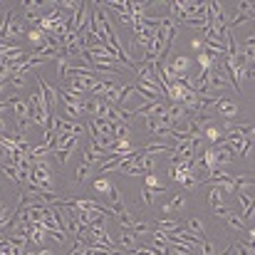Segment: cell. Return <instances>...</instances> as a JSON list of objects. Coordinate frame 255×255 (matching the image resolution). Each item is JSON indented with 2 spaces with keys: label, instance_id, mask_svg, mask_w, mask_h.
<instances>
[{
  "label": "cell",
  "instance_id": "cb8c5ba5",
  "mask_svg": "<svg viewBox=\"0 0 255 255\" xmlns=\"http://www.w3.org/2000/svg\"><path fill=\"white\" fill-rule=\"evenodd\" d=\"M131 233H134V235H151V225L144 223V220H136L134 228H131Z\"/></svg>",
  "mask_w": 255,
  "mask_h": 255
},
{
  "label": "cell",
  "instance_id": "7402d4cb",
  "mask_svg": "<svg viewBox=\"0 0 255 255\" xmlns=\"http://www.w3.org/2000/svg\"><path fill=\"white\" fill-rule=\"evenodd\" d=\"M92 186H94V191H97V193H107V196H109V191L114 188L109 178H94V183H92Z\"/></svg>",
  "mask_w": 255,
  "mask_h": 255
},
{
  "label": "cell",
  "instance_id": "f1b7e54d",
  "mask_svg": "<svg viewBox=\"0 0 255 255\" xmlns=\"http://www.w3.org/2000/svg\"><path fill=\"white\" fill-rule=\"evenodd\" d=\"M89 248V243L87 240H75V248H72V253L70 255H85V250Z\"/></svg>",
  "mask_w": 255,
  "mask_h": 255
},
{
  "label": "cell",
  "instance_id": "277c9868",
  "mask_svg": "<svg viewBox=\"0 0 255 255\" xmlns=\"http://www.w3.org/2000/svg\"><path fill=\"white\" fill-rule=\"evenodd\" d=\"M25 33V25H23V18H18V13L13 15V20H10V25H8V35H5V42H13V40H18L20 35Z\"/></svg>",
  "mask_w": 255,
  "mask_h": 255
},
{
  "label": "cell",
  "instance_id": "d4e9b609",
  "mask_svg": "<svg viewBox=\"0 0 255 255\" xmlns=\"http://www.w3.org/2000/svg\"><path fill=\"white\" fill-rule=\"evenodd\" d=\"M47 238H52V240H57V245H65L67 240H70V235L62 230V228H57V230H50L47 233Z\"/></svg>",
  "mask_w": 255,
  "mask_h": 255
},
{
  "label": "cell",
  "instance_id": "8992f818",
  "mask_svg": "<svg viewBox=\"0 0 255 255\" xmlns=\"http://www.w3.org/2000/svg\"><path fill=\"white\" fill-rule=\"evenodd\" d=\"M156 230H161L166 235H173V233H181L183 228L176 218H161V220H156Z\"/></svg>",
  "mask_w": 255,
  "mask_h": 255
},
{
  "label": "cell",
  "instance_id": "44dd1931",
  "mask_svg": "<svg viewBox=\"0 0 255 255\" xmlns=\"http://www.w3.org/2000/svg\"><path fill=\"white\" fill-rule=\"evenodd\" d=\"M235 178V188L243 191L245 186H255V176L253 173H243V176H233Z\"/></svg>",
  "mask_w": 255,
  "mask_h": 255
},
{
  "label": "cell",
  "instance_id": "836d02e7",
  "mask_svg": "<svg viewBox=\"0 0 255 255\" xmlns=\"http://www.w3.org/2000/svg\"><path fill=\"white\" fill-rule=\"evenodd\" d=\"M35 255H55L50 248H40V250H35Z\"/></svg>",
  "mask_w": 255,
  "mask_h": 255
},
{
  "label": "cell",
  "instance_id": "5bb4252c",
  "mask_svg": "<svg viewBox=\"0 0 255 255\" xmlns=\"http://www.w3.org/2000/svg\"><path fill=\"white\" fill-rule=\"evenodd\" d=\"M89 173H92V166H89L87 161H82V164L77 166V173H75V186L80 188V186L85 183V178H87Z\"/></svg>",
  "mask_w": 255,
  "mask_h": 255
},
{
  "label": "cell",
  "instance_id": "8fae6325",
  "mask_svg": "<svg viewBox=\"0 0 255 255\" xmlns=\"http://www.w3.org/2000/svg\"><path fill=\"white\" fill-rule=\"evenodd\" d=\"M144 186H146L149 191H154V193H164V191L169 188L166 183H161V181L156 178V173H146V183H144Z\"/></svg>",
  "mask_w": 255,
  "mask_h": 255
},
{
  "label": "cell",
  "instance_id": "4316f807",
  "mask_svg": "<svg viewBox=\"0 0 255 255\" xmlns=\"http://www.w3.org/2000/svg\"><path fill=\"white\" fill-rule=\"evenodd\" d=\"M213 213H215L218 218H223V220H228V218H230V213H233V208H228L225 203H220V206H213Z\"/></svg>",
  "mask_w": 255,
  "mask_h": 255
},
{
  "label": "cell",
  "instance_id": "e0dca14e",
  "mask_svg": "<svg viewBox=\"0 0 255 255\" xmlns=\"http://www.w3.org/2000/svg\"><path fill=\"white\" fill-rule=\"evenodd\" d=\"M13 15H15V10H13V8H8V10H5V15H3V20H0V40H3V42H5V35H8V25H10Z\"/></svg>",
  "mask_w": 255,
  "mask_h": 255
},
{
  "label": "cell",
  "instance_id": "9a60e30c",
  "mask_svg": "<svg viewBox=\"0 0 255 255\" xmlns=\"http://www.w3.org/2000/svg\"><path fill=\"white\" fill-rule=\"evenodd\" d=\"M114 218H117V223H119L124 230H131V228H134V223H136V220H134V215H131L129 211H122V213H117Z\"/></svg>",
  "mask_w": 255,
  "mask_h": 255
},
{
  "label": "cell",
  "instance_id": "7c38bea8",
  "mask_svg": "<svg viewBox=\"0 0 255 255\" xmlns=\"http://www.w3.org/2000/svg\"><path fill=\"white\" fill-rule=\"evenodd\" d=\"M183 208H186V196H181V193H178V196H173V198H171L169 203H164V211H166V213H173V211H183Z\"/></svg>",
  "mask_w": 255,
  "mask_h": 255
},
{
  "label": "cell",
  "instance_id": "6da1fadb",
  "mask_svg": "<svg viewBox=\"0 0 255 255\" xmlns=\"http://www.w3.org/2000/svg\"><path fill=\"white\" fill-rule=\"evenodd\" d=\"M38 89L42 92V97H45V104H47V114H55V107H57V99H60V94H57V89L52 87V85H47V80L40 75L38 77Z\"/></svg>",
  "mask_w": 255,
  "mask_h": 255
},
{
  "label": "cell",
  "instance_id": "5b68a950",
  "mask_svg": "<svg viewBox=\"0 0 255 255\" xmlns=\"http://www.w3.org/2000/svg\"><path fill=\"white\" fill-rule=\"evenodd\" d=\"M235 196H238V201H240L243 218H245V220H248V218H253V213H255V198H253V196H248L245 191H238Z\"/></svg>",
  "mask_w": 255,
  "mask_h": 255
},
{
  "label": "cell",
  "instance_id": "d6986e66",
  "mask_svg": "<svg viewBox=\"0 0 255 255\" xmlns=\"http://www.w3.org/2000/svg\"><path fill=\"white\" fill-rule=\"evenodd\" d=\"M13 114H15V122H18V119H25V117H28V102L15 99V102H13Z\"/></svg>",
  "mask_w": 255,
  "mask_h": 255
},
{
  "label": "cell",
  "instance_id": "4fadbf2b",
  "mask_svg": "<svg viewBox=\"0 0 255 255\" xmlns=\"http://www.w3.org/2000/svg\"><path fill=\"white\" fill-rule=\"evenodd\" d=\"M72 151H77V146H65V149H57V151L52 154V159H55V161H57L60 166H65V164L70 161Z\"/></svg>",
  "mask_w": 255,
  "mask_h": 255
},
{
  "label": "cell",
  "instance_id": "e575fe53",
  "mask_svg": "<svg viewBox=\"0 0 255 255\" xmlns=\"http://www.w3.org/2000/svg\"><path fill=\"white\" fill-rule=\"evenodd\" d=\"M85 255H94V250H92V248H87V250H85Z\"/></svg>",
  "mask_w": 255,
  "mask_h": 255
},
{
  "label": "cell",
  "instance_id": "d6a6232c",
  "mask_svg": "<svg viewBox=\"0 0 255 255\" xmlns=\"http://www.w3.org/2000/svg\"><path fill=\"white\" fill-rule=\"evenodd\" d=\"M245 77L255 80V65H248V70H245Z\"/></svg>",
  "mask_w": 255,
  "mask_h": 255
},
{
  "label": "cell",
  "instance_id": "ac0fdd59",
  "mask_svg": "<svg viewBox=\"0 0 255 255\" xmlns=\"http://www.w3.org/2000/svg\"><path fill=\"white\" fill-rule=\"evenodd\" d=\"M223 191H220V186H211V191H208V203H211V208L213 206H220L223 203Z\"/></svg>",
  "mask_w": 255,
  "mask_h": 255
},
{
  "label": "cell",
  "instance_id": "2e32d148",
  "mask_svg": "<svg viewBox=\"0 0 255 255\" xmlns=\"http://www.w3.org/2000/svg\"><path fill=\"white\" fill-rule=\"evenodd\" d=\"M243 55H245V60H248L250 65H255V35H250V38L245 40V45H243Z\"/></svg>",
  "mask_w": 255,
  "mask_h": 255
},
{
  "label": "cell",
  "instance_id": "83f0119b",
  "mask_svg": "<svg viewBox=\"0 0 255 255\" xmlns=\"http://www.w3.org/2000/svg\"><path fill=\"white\" fill-rule=\"evenodd\" d=\"M198 186H201V181H198L193 173H188V176H186V181H183V188H186V191H196Z\"/></svg>",
  "mask_w": 255,
  "mask_h": 255
},
{
  "label": "cell",
  "instance_id": "484cf974",
  "mask_svg": "<svg viewBox=\"0 0 255 255\" xmlns=\"http://www.w3.org/2000/svg\"><path fill=\"white\" fill-rule=\"evenodd\" d=\"M25 82H28V75H13L8 85H10L13 89H23V87H25Z\"/></svg>",
  "mask_w": 255,
  "mask_h": 255
},
{
  "label": "cell",
  "instance_id": "1f68e13d",
  "mask_svg": "<svg viewBox=\"0 0 255 255\" xmlns=\"http://www.w3.org/2000/svg\"><path fill=\"white\" fill-rule=\"evenodd\" d=\"M201 253H203V255H215V250H213V243L203 240V243H201Z\"/></svg>",
  "mask_w": 255,
  "mask_h": 255
},
{
  "label": "cell",
  "instance_id": "ffe728a7",
  "mask_svg": "<svg viewBox=\"0 0 255 255\" xmlns=\"http://www.w3.org/2000/svg\"><path fill=\"white\" fill-rule=\"evenodd\" d=\"M230 228H235V230H248V223H245V218L243 215H238V213H230V218L225 220Z\"/></svg>",
  "mask_w": 255,
  "mask_h": 255
},
{
  "label": "cell",
  "instance_id": "9c48e42d",
  "mask_svg": "<svg viewBox=\"0 0 255 255\" xmlns=\"http://www.w3.org/2000/svg\"><path fill=\"white\" fill-rule=\"evenodd\" d=\"M169 65L176 70V75H178V77H183V75L191 70V65H193V62H191V57H186V55H178V57H173Z\"/></svg>",
  "mask_w": 255,
  "mask_h": 255
},
{
  "label": "cell",
  "instance_id": "4dcf8cb0",
  "mask_svg": "<svg viewBox=\"0 0 255 255\" xmlns=\"http://www.w3.org/2000/svg\"><path fill=\"white\" fill-rule=\"evenodd\" d=\"M10 67L5 65V62H0V82H10Z\"/></svg>",
  "mask_w": 255,
  "mask_h": 255
},
{
  "label": "cell",
  "instance_id": "f546056e",
  "mask_svg": "<svg viewBox=\"0 0 255 255\" xmlns=\"http://www.w3.org/2000/svg\"><path fill=\"white\" fill-rule=\"evenodd\" d=\"M141 201H144V206H154V191H149L146 186L141 188Z\"/></svg>",
  "mask_w": 255,
  "mask_h": 255
},
{
  "label": "cell",
  "instance_id": "3957f363",
  "mask_svg": "<svg viewBox=\"0 0 255 255\" xmlns=\"http://www.w3.org/2000/svg\"><path fill=\"white\" fill-rule=\"evenodd\" d=\"M215 112H218L225 122H230V119L238 114V107H235L228 97H218V102H215Z\"/></svg>",
  "mask_w": 255,
  "mask_h": 255
},
{
  "label": "cell",
  "instance_id": "30bf717a",
  "mask_svg": "<svg viewBox=\"0 0 255 255\" xmlns=\"http://www.w3.org/2000/svg\"><path fill=\"white\" fill-rule=\"evenodd\" d=\"M183 230H188V233L196 235V238H206V230H203V220H201V218L186 220V228H183Z\"/></svg>",
  "mask_w": 255,
  "mask_h": 255
},
{
  "label": "cell",
  "instance_id": "7a4b0ae2",
  "mask_svg": "<svg viewBox=\"0 0 255 255\" xmlns=\"http://www.w3.org/2000/svg\"><path fill=\"white\" fill-rule=\"evenodd\" d=\"M211 87H213V92H218V89H223V87H233L225 67L218 65V62H213V67H211Z\"/></svg>",
  "mask_w": 255,
  "mask_h": 255
},
{
  "label": "cell",
  "instance_id": "603a6c76",
  "mask_svg": "<svg viewBox=\"0 0 255 255\" xmlns=\"http://www.w3.org/2000/svg\"><path fill=\"white\" fill-rule=\"evenodd\" d=\"M0 171H3L15 186H20V176H18V171H15V166H10V164H0Z\"/></svg>",
  "mask_w": 255,
  "mask_h": 255
},
{
  "label": "cell",
  "instance_id": "ba28073f",
  "mask_svg": "<svg viewBox=\"0 0 255 255\" xmlns=\"http://www.w3.org/2000/svg\"><path fill=\"white\" fill-rule=\"evenodd\" d=\"M230 255H255V243L253 240H235V245H230Z\"/></svg>",
  "mask_w": 255,
  "mask_h": 255
},
{
  "label": "cell",
  "instance_id": "52a82bcc",
  "mask_svg": "<svg viewBox=\"0 0 255 255\" xmlns=\"http://www.w3.org/2000/svg\"><path fill=\"white\" fill-rule=\"evenodd\" d=\"M136 248H139V235H134L131 230H124L122 238H119V250L131 253V250H136Z\"/></svg>",
  "mask_w": 255,
  "mask_h": 255
}]
</instances>
